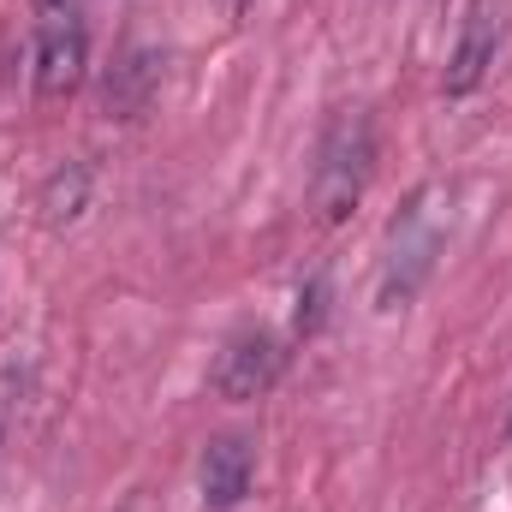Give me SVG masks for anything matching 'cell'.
<instances>
[{
	"instance_id": "6da1fadb",
	"label": "cell",
	"mask_w": 512,
	"mask_h": 512,
	"mask_svg": "<svg viewBox=\"0 0 512 512\" xmlns=\"http://www.w3.org/2000/svg\"><path fill=\"white\" fill-rule=\"evenodd\" d=\"M370 167H376V126H370V114H340L328 126V137H322L316 173H310V209H316L322 227H340L358 209V197L370 185Z\"/></svg>"
},
{
	"instance_id": "7a4b0ae2",
	"label": "cell",
	"mask_w": 512,
	"mask_h": 512,
	"mask_svg": "<svg viewBox=\"0 0 512 512\" xmlns=\"http://www.w3.org/2000/svg\"><path fill=\"white\" fill-rule=\"evenodd\" d=\"M441 239H447V227H441V191L429 185V191H417L399 209V221L387 233V256H382V274H376V304L382 310H405L423 292V280L435 274Z\"/></svg>"
},
{
	"instance_id": "3957f363",
	"label": "cell",
	"mask_w": 512,
	"mask_h": 512,
	"mask_svg": "<svg viewBox=\"0 0 512 512\" xmlns=\"http://www.w3.org/2000/svg\"><path fill=\"white\" fill-rule=\"evenodd\" d=\"M84 66H90V42H84V24L72 6H54L36 18V48H30V72H36V96L42 102H66L78 84H84Z\"/></svg>"
},
{
	"instance_id": "277c9868",
	"label": "cell",
	"mask_w": 512,
	"mask_h": 512,
	"mask_svg": "<svg viewBox=\"0 0 512 512\" xmlns=\"http://www.w3.org/2000/svg\"><path fill=\"white\" fill-rule=\"evenodd\" d=\"M501 42H507V0H471V12H465V24H459V42H453V54H447L441 90H447V96H471V90L489 78Z\"/></svg>"
},
{
	"instance_id": "5b68a950",
	"label": "cell",
	"mask_w": 512,
	"mask_h": 512,
	"mask_svg": "<svg viewBox=\"0 0 512 512\" xmlns=\"http://www.w3.org/2000/svg\"><path fill=\"white\" fill-rule=\"evenodd\" d=\"M280 364H286V352H280V340L274 334H233L227 340V352L215 358V393L221 399H262L274 376H280Z\"/></svg>"
},
{
	"instance_id": "8992f818",
	"label": "cell",
	"mask_w": 512,
	"mask_h": 512,
	"mask_svg": "<svg viewBox=\"0 0 512 512\" xmlns=\"http://www.w3.org/2000/svg\"><path fill=\"white\" fill-rule=\"evenodd\" d=\"M251 477H256V459H251V441H245V435H215V441L203 447L197 483H203V507L209 512L239 507V501L251 495Z\"/></svg>"
},
{
	"instance_id": "52a82bcc",
	"label": "cell",
	"mask_w": 512,
	"mask_h": 512,
	"mask_svg": "<svg viewBox=\"0 0 512 512\" xmlns=\"http://www.w3.org/2000/svg\"><path fill=\"white\" fill-rule=\"evenodd\" d=\"M155 84H161V54L155 48H131L126 60L114 66V78H108V114L114 120H137L149 108Z\"/></svg>"
},
{
	"instance_id": "ba28073f",
	"label": "cell",
	"mask_w": 512,
	"mask_h": 512,
	"mask_svg": "<svg viewBox=\"0 0 512 512\" xmlns=\"http://www.w3.org/2000/svg\"><path fill=\"white\" fill-rule=\"evenodd\" d=\"M36 221L48 227V233H66V227H78V215L90 209V167L84 161H66L48 185H42V197H36Z\"/></svg>"
},
{
	"instance_id": "9c48e42d",
	"label": "cell",
	"mask_w": 512,
	"mask_h": 512,
	"mask_svg": "<svg viewBox=\"0 0 512 512\" xmlns=\"http://www.w3.org/2000/svg\"><path fill=\"white\" fill-rule=\"evenodd\" d=\"M322 310H328V286H322V280L298 286V328H304V334H316V328H322Z\"/></svg>"
},
{
	"instance_id": "30bf717a",
	"label": "cell",
	"mask_w": 512,
	"mask_h": 512,
	"mask_svg": "<svg viewBox=\"0 0 512 512\" xmlns=\"http://www.w3.org/2000/svg\"><path fill=\"white\" fill-rule=\"evenodd\" d=\"M221 6H227V12H233V18H239V12H245V6H251V0H221Z\"/></svg>"
},
{
	"instance_id": "8fae6325",
	"label": "cell",
	"mask_w": 512,
	"mask_h": 512,
	"mask_svg": "<svg viewBox=\"0 0 512 512\" xmlns=\"http://www.w3.org/2000/svg\"><path fill=\"white\" fill-rule=\"evenodd\" d=\"M54 6H72V0H42V12H54Z\"/></svg>"
}]
</instances>
